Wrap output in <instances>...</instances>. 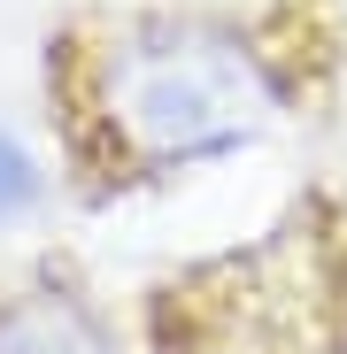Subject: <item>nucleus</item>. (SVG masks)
I'll use <instances>...</instances> for the list:
<instances>
[{"mask_svg":"<svg viewBox=\"0 0 347 354\" xmlns=\"http://www.w3.org/2000/svg\"><path fill=\"white\" fill-rule=\"evenodd\" d=\"M278 100L285 85L263 46L216 16H139L116 24L93 54V124L116 162L147 177L247 154Z\"/></svg>","mask_w":347,"mask_h":354,"instance_id":"1","label":"nucleus"},{"mask_svg":"<svg viewBox=\"0 0 347 354\" xmlns=\"http://www.w3.org/2000/svg\"><path fill=\"white\" fill-rule=\"evenodd\" d=\"M46 193H54V177H46L39 147H31L16 124H0V231L31 223V216L46 208Z\"/></svg>","mask_w":347,"mask_h":354,"instance_id":"3","label":"nucleus"},{"mask_svg":"<svg viewBox=\"0 0 347 354\" xmlns=\"http://www.w3.org/2000/svg\"><path fill=\"white\" fill-rule=\"evenodd\" d=\"M0 354H124V339L93 292L39 277L0 292Z\"/></svg>","mask_w":347,"mask_h":354,"instance_id":"2","label":"nucleus"}]
</instances>
